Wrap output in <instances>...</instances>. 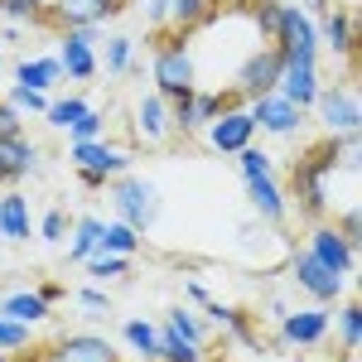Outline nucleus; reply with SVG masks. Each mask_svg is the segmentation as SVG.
Listing matches in <instances>:
<instances>
[{
  "label": "nucleus",
  "mask_w": 362,
  "mask_h": 362,
  "mask_svg": "<svg viewBox=\"0 0 362 362\" xmlns=\"http://www.w3.org/2000/svg\"><path fill=\"white\" fill-rule=\"evenodd\" d=\"M334 169H338V136H329L324 145L305 150L295 165H290V184H295V208L305 218H324L329 213V184H334Z\"/></svg>",
  "instance_id": "1"
},
{
  "label": "nucleus",
  "mask_w": 362,
  "mask_h": 362,
  "mask_svg": "<svg viewBox=\"0 0 362 362\" xmlns=\"http://www.w3.org/2000/svg\"><path fill=\"white\" fill-rule=\"evenodd\" d=\"M107 198H112V213L121 223H131L136 232H150V227L160 223V208H165V194H160V184L155 179H145V174H116L112 184H107Z\"/></svg>",
  "instance_id": "2"
},
{
  "label": "nucleus",
  "mask_w": 362,
  "mask_h": 362,
  "mask_svg": "<svg viewBox=\"0 0 362 362\" xmlns=\"http://www.w3.org/2000/svg\"><path fill=\"white\" fill-rule=\"evenodd\" d=\"M150 78H155V92L160 97H179V92H189V87H198V63H194V44L189 39H165L160 49H155V58H150Z\"/></svg>",
  "instance_id": "3"
},
{
  "label": "nucleus",
  "mask_w": 362,
  "mask_h": 362,
  "mask_svg": "<svg viewBox=\"0 0 362 362\" xmlns=\"http://www.w3.org/2000/svg\"><path fill=\"white\" fill-rule=\"evenodd\" d=\"M242 97L237 92H208V87H189V92H179V97H169V126L179 131V136H194L203 131L208 121L227 107H237Z\"/></svg>",
  "instance_id": "4"
},
{
  "label": "nucleus",
  "mask_w": 362,
  "mask_h": 362,
  "mask_svg": "<svg viewBox=\"0 0 362 362\" xmlns=\"http://www.w3.org/2000/svg\"><path fill=\"white\" fill-rule=\"evenodd\" d=\"M309 112L324 121V131L329 136H353L362 126V102H358V83L353 78H343V83H324L319 87V97H314V107Z\"/></svg>",
  "instance_id": "5"
},
{
  "label": "nucleus",
  "mask_w": 362,
  "mask_h": 362,
  "mask_svg": "<svg viewBox=\"0 0 362 362\" xmlns=\"http://www.w3.org/2000/svg\"><path fill=\"white\" fill-rule=\"evenodd\" d=\"M232 92L242 97V102H256V97H266V92H276L280 83V49L276 44H256L237 68H232Z\"/></svg>",
  "instance_id": "6"
},
{
  "label": "nucleus",
  "mask_w": 362,
  "mask_h": 362,
  "mask_svg": "<svg viewBox=\"0 0 362 362\" xmlns=\"http://www.w3.org/2000/svg\"><path fill=\"white\" fill-rule=\"evenodd\" d=\"M251 121H256V136H271V140H300L305 131V107H295L285 92H266L247 107Z\"/></svg>",
  "instance_id": "7"
},
{
  "label": "nucleus",
  "mask_w": 362,
  "mask_h": 362,
  "mask_svg": "<svg viewBox=\"0 0 362 362\" xmlns=\"http://www.w3.org/2000/svg\"><path fill=\"white\" fill-rule=\"evenodd\" d=\"M290 280L305 290L314 305H338L343 300V290H348V276H338V271H329L319 256H309L305 247L290 251Z\"/></svg>",
  "instance_id": "8"
},
{
  "label": "nucleus",
  "mask_w": 362,
  "mask_h": 362,
  "mask_svg": "<svg viewBox=\"0 0 362 362\" xmlns=\"http://www.w3.org/2000/svg\"><path fill=\"white\" fill-rule=\"evenodd\" d=\"M319 87H324V78H319V54H305V49H285L280 54V83L276 92H285L295 107H314V97H319Z\"/></svg>",
  "instance_id": "9"
},
{
  "label": "nucleus",
  "mask_w": 362,
  "mask_h": 362,
  "mask_svg": "<svg viewBox=\"0 0 362 362\" xmlns=\"http://www.w3.org/2000/svg\"><path fill=\"white\" fill-rule=\"evenodd\" d=\"M68 160H73V169L78 174H97V179H107L112 184L116 174H126L131 169V150L126 145H112L107 136H97V140H73L68 145Z\"/></svg>",
  "instance_id": "10"
},
{
  "label": "nucleus",
  "mask_w": 362,
  "mask_h": 362,
  "mask_svg": "<svg viewBox=\"0 0 362 362\" xmlns=\"http://www.w3.org/2000/svg\"><path fill=\"white\" fill-rule=\"evenodd\" d=\"M58 68L68 83H92L97 78V29H58Z\"/></svg>",
  "instance_id": "11"
},
{
  "label": "nucleus",
  "mask_w": 362,
  "mask_h": 362,
  "mask_svg": "<svg viewBox=\"0 0 362 362\" xmlns=\"http://www.w3.org/2000/svg\"><path fill=\"white\" fill-rule=\"evenodd\" d=\"M203 140H208V150H213V155H237V150L256 145V121H251V112L237 102V107L218 112L208 126H203Z\"/></svg>",
  "instance_id": "12"
},
{
  "label": "nucleus",
  "mask_w": 362,
  "mask_h": 362,
  "mask_svg": "<svg viewBox=\"0 0 362 362\" xmlns=\"http://www.w3.org/2000/svg\"><path fill=\"white\" fill-rule=\"evenodd\" d=\"M276 324H280V343H285V348H319L324 338L334 334V314H329L324 305L285 309Z\"/></svg>",
  "instance_id": "13"
},
{
  "label": "nucleus",
  "mask_w": 362,
  "mask_h": 362,
  "mask_svg": "<svg viewBox=\"0 0 362 362\" xmlns=\"http://www.w3.org/2000/svg\"><path fill=\"white\" fill-rule=\"evenodd\" d=\"M305 251H309V256H319L329 271H338V276H348V280H353V271H358V247H353L334 223H324V218L309 227Z\"/></svg>",
  "instance_id": "14"
},
{
  "label": "nucleus",
  "mask_w": 362,
  "mask_h": 362,
  "mask_svg": "<svg viewBox=\"0 0 362 362\" xmlns=\"http://www.w3.org/2000/svg\"><path fill=\"white\" fill-rule=\"evenodd\" d=\"M44 15L54 29H102V20L121 15V0H49Z\"/></svg>",
  "instance_id": "15"
},
{
  "label": "nucleus",
  "mask_w": 362,
  "mask_h": 362,
  "mask_svg": "<svg viewBox=\"0 0 362 362\" xmlns=\"http://www.w3.org/2000/svg\"><path fill=\"white\" fill-rule=\"evenodd\" d=\"M314 34H319V49H329L334 58L353 63V54H358V20H353L348 5H329L314 20Z\"/></svg>",
  "instance_id": "16"
},
{
  "label": "nucleus",
  "mask_w": 362,
  "mask_h": 362,
  "mask_svg": "<svg viewBox=\"0 0 362 362\" xmlns=\"http://www.w3.org/2000/svg\"><path fill=\"white\" fill-rule=\"evenodd\" d=\"M242 184H247V203H251V213H256L261 223L280 227L285 218H290V198H285V189H280L276 169H261V174H242Z\"/></svg>",
  "instance_id": "17"
},
{
  "label": "nucleus",
  "mask_w": 362,
  "mask_h": 362,
  "mask_svg": "<svg viewBox=\"0 0 362 362\" xmlns=\"http://www.w3.org/2000/svg\"><path fill=\"white\" fill-rule=\"evenodd\" d=\"M29 174H39V145L20 131V136H0V184H25Z\"/></svg>",
  "instance_id": "18"
},
{
  "label": "nucleus",
  "mask_w": 362,
  "mask_h": 362,
  "mask_svg": "<svg viewBox=\"0 0 362 362\" xmlns=\"http://www.w3.org/2000/svg\"><path fill=\"white\" fill-rule=\"evenodd\" d=\"M44 362H121V358L102 334H63L44 353Z\"/></svg>",
  "instance_id": "19"
},
{
  "label": "nucleus",
  "mask_w": 362,
  "mask_h": 362,
  "mask_svg": "<svg viewBox=\"0 0 362 362\" xmlns=\"http://www.w3.org/2000/svg\"><path fill=\"white\" fill-rule=\"evenodd\" d=\"M276 44L280 54L285 49H305V54H319V34H314V20H309L300 5H290V0H280V25H276Z\"/></svg>",
  "instance_id": "20"
},
{
  "label": "nucleus",
  "mask_w": 362,
  "mask_h": 362,
  "mask_svg": "<svg viewBox=\"0 0 362 362\" xmlns=\"http://www.w3.org/2000/svg\"><path fill=\"white\" fill-rule=\"evenodd\" d=\"M203 314H208V319H203L208 329H218V334L237 338V343H242V348H251V353L261 348V343H256V329H251V314H247V309H232V305H223V300H203Z\"/></svg>",
  "instance_id": "21"
},
{
  "label": "nucleus",
  "mask_w": 362,
  "mask_h": 362,
  "mask_svg": "<svg viewBox=\"0 0 362 362\" xmlns=\"http://www.w3.org/2000/svg\"><path fill=\"white\" fill-rule=\"evenodd\" d=\"M0 314H5V319H15V324H29V329H39V324L54 314V305H49L39 290H25V285H15V290H5V295H0Z\"/></svg>",
  "instance_id": "22"
},
{
  "label": "nucleus",
  "mask_w": 362,
  "mask_h": 362,
  "mask_svg": "<svg viewBox=\"0 0 362 362\" xmlns=\"http://www.w3.org/2000/svg\"><path fill=\"white\" fill-rule=\"evenodd\" d=\"M136 136L150 140V145H160V140L174 136V126H169V102L160 92H145L136 102Z\"/></svg>",
  "instance_id": "23"
},
{
  "label": "nucleus",
  "mask_w": 362,
  "mask_h": 362,
  "mask_svg": "<svg viewBox=\"0 0 362 362\" xmlns=\"http://www.w3.org/2000/svg\"><path fill=\"white\" fill-rule=\"evenodd\" d=\"M0 237L5 242H29L34 237V213H29V198L5 189L0 194Z\"/></svg>",
  "instance_id": "24"
},
{
  "label": "nucleus",
  "mask_w": 362,
  "mask_h": 362,
  "mask_svg": "<svg viewBox=\"0 0 362 362\" xmlns=\"http://www.w3.org/2000/svg\"><path fill=\"white\" fill-rule=\"evenodd\" d=\"M15 83H20V87H34V92H54V87L63 83V68H58L54 54L20 58V63H15Z\"/></svg>",
  "instance_id": "25"
},
{
  "label": "nucleus",
  "mask_w": 362,
  "mask_h": 362,
  "mask_svg": "<svg viewBox=\"0 0 362 362\" xmlns=\"http://www.w3.org/2000/svg\"><path fill=\"white\" fill-rule=\"evenodd\" d=\"M97 63H102L112 78L136 73V39H131V34H107V39H102V54H97Z\"/></svg>",
  "instance_id": "26"
},
{
  "label": "nucleus",
  "mask_w": 362,
  "mask_h": 362,
  "mask_svg": "<svg viewBox=\"0 0 362 362\" xmlns=\"http://www.w3.org/2000/svg\"><path fill=\"white\" fill-rule=\"evenodd\" d=\"M102 218H97V213H83V218H73V227H68V242H63V247H68V256H73V261H87V256H92V251H97V242H102Z\"/></svg>",
  "instance_id": "27"
},
{
  "label": "nucleus",
  "mask_w": 362,
  "mask_h": 362,
  "mask_svg": "<svg viewBox=\"0 0 362 362\" xmlns=\"http://www.w3.org/2000/svg\"><path fill=\"white\" fill-rule=\"evenodd\" d=\"M121 338H126V348H131L140 362H155V348H160V324H150V319H126V324H121Z\"/></svg>",
  "instance_id": "28"
},
{
  "label": "nucleus",
  "mask_w": 362,
  "mask_h": 362,
  "mask_svg": "<svg viewBox=\"0 0 362 362\" xmlns=\"http://www.w3.org/2000/svg\"><path fill=\"white\" fill-rule=\"evenodd\" d=\"M165 329L174 338H184V343H194V348H208V324H203L189 305H174V309H169V314H165Z\"/></svg>",
  "instance_id": "29"
},
{
  "label": "nucleus",
  "mask_w": 362,
  "mask_h": 362,
  "mask_svg": "<svg viewBox=\"0 0 362 362\" xmlns=\"http://www.w3.org/2000/svg\"><path fill=\"white\" fill-rule=\"evenodd\" d=\"M83 271L92 285H112V280H126V271H131V256H112V251H92L83 261Z\"/></svg>",
  "instance_id": "30"
},
{
  "label": "nucleus",
  "mask_w": 362,
  "mask_h": 362,
  "mask_svg": "<svg viewBox=\"0 0 362 362\" xmlns=\"http://www.w3.org/2000/svg\"><path fill=\"white\" fill-rule=\"evenodd\" d=\"M140 237H145V232H136L131 223L112 218V223L102 227V242H97V251H112V256H136V251H140Z\"/></svg>",
  "instance_id": "31"
},
{
  "label": "nucleus",
  "mask_w": 362,
  "mask_h": 362,
  "mask_svg": "<svg viewBox=\"0 0 362 362\" xmlns=\"http://www.w3.org/2000/svg\"><path fill=\"white\" fill-rule=\"evenodd\" d=\"M334 329H338V348H343V353H358L362 348V305L358 300H348V305L334 314Z\"/></svg>",
  "instance_id": "32"
},
{
  "label": "nucleus",
  "mask_w": 362,
  "mask_h": 362,
  "mask_svg": "<svg viewBox=\"0 0 362 362\" xmlns=\"http://www.w3.org/2000/svg\"><path fill=\"white\" fill-rule=\"evenodd\" d=\"M87 107H92L87 97H49V107H44V121H49L54 131H68V126H73V121H78Z\"/></svg>",
  "instance_id": "33"
},
{
  "label": "nucleus",
  "mask_w": 362,
  "mask_h": 362,
  "mask_svg": "<svg viewBox=\"0 0 362 362\" xmlns=\"http://www.w3.org/2000/svg\"><path fill=\"white\" fill-rule=\"evenodd\" d=\"M208 10H213V0H169V25L179 34H194Z\"/></svg>",
  "instance_id": "34"
},
{
  "label": "nucleus",
  "mask_w": 362,
  "mask_h": 362,
  "mask_svg": "<svg viewBox=\"0 0 362 362\" xmlns=\"http://www.w3.org/2000/svg\"><path fill=\"white\" fill-rule=\"evenodd\" d=\"M155 362H203V348L184 343V338H174L165 324H160V348H155Z\"/></svg>",
  "instance_id": "35"
},
{
  "label": "nucleus",
  "mask_w": 362,
  "mask_h": 362,
  "mask_svg": "<svg viewBox=\"0 0 362 362\" xmlns=\"http://www.w3.org/2000/svg\"><path fill=\"white\" fill-rule=\"evenodd\" d=\"M34 348V329L29 324H15V319H5L0 314V353H10V358H20Z\"/></svg>",
  "instance_id": "36"
},
{
  "label": "nucleus",
  "mask_w": 362,
  "mask_h": 362,
  "mask_svg": "<svg viewBox=\"0 0 362 362\" xmlns=\"http://www.w3.org/2000/svg\"><path fill=\"white\" fill-rule=\"evenodd\" d=\"M44 5H49V0H0V10H5L10 25H49Z\"/></svg>",
  "instance_id": "37"
},
{
  "label": "nucleus",
  "mask_w": 362,
  "mask_h": 362,
  "mask_svg": "<svg viewBox=\"0 0 362 362\" xmlns=\"http://www.w3.org/2000/svg\"><path fill=\"white\" fill-rule=\"evenodd\" d=\"M68 227H73V218H68L63 208H49V213L34 223V232H39L49 247H63V242H68Z\"/></svg>",
  "instance_id": "38"
},
{
  "label": "nucleus",
  "mask_w": 362,
  "mask_h": 362,
  "mask_svg": "<svg viewBox=\"0 0 362 362\" xmlns=\"http://www.w3.org/2000/svg\"><path fill=\"white\" fill-rule=\"evenodd\" d=\"M107 309H112V295H107L102 285H83V290H78V314H83V319L97 324V319H107Z\"/></svg>",
  "instance_id": "39"
},
{
  "label": "nucleus",
  "mask_w": 362,
  "mask_h": 362,
  "mask_svg": "<svg viewBox=\"0 0 362 362\" xmlns=\"http://www.w3.org/2000/svg\"><path fill=\"white\" fill-rule=\"evenodd\" d=\"M97 136H107V116L97 112V107H87V112L68 126V140H97Z\"/></svg>",
  "instance_id": "40"
},
{
  "label": "nucleus",
  "mask_w": 362,
  "mask_h": 362,
  "mask_svg": "<svg viewBox=\"0 0 362 362\" xmlns=\"http://www.w3.org/2000/svg\"><path fill=\"white\" fill-rule=\"evenodd\" d=\"M10 107H20L25 116H44V107H49V92H34V87H10V97H5Z\"/></svg>",
  "instance_id": "41"
},
{
  "label": "nucleus",
  "mask_w": 362,
  "mask_h": 362,
  "mask_svg": "<svg viewBox=\"0 0 362 362\" xmlns=\"http://www.w3.org/2000/svg\"><path fill=\"white\" fill-rule=\"evenodd\" d=\"M20 131H25V112L0 97V136H20Z\"/></svg>",
  "instance_id": "42"
},
{
  "label": "nucleus",
  "mask_w": 362,
  "mask_h": 362,
  "mask_svg": "<svg viewBox=\"0 0 362 362\" xmlns=\"http://www.w3.org/2000/svg\"><path fill=\"white\" fill-rule=\"evenodd\" d=\"M334 227L343 232V237H348V242H353V247H358V237H362V213H358V208H348V213H343Z\"/></svg>",
  "instance_id": "43"
},
{
  "label": "nucleus",
  "mask_w": 362,
  "mask_h": 362,
  "mask_svg": "<svg viewBox=\"0 0 362 362\" xmlns=\"http://www.w3.org/2000/svg\"><path fill=\"white\" fill-rule=\"evenodd\" d=\"M145 25H169V0H140Z\"/></svg>",
  "instance_id": "44"
},
{
  "label": "nucleus",
  "mask_w": 362,
  "mask_h": 362,
  "mask_svg": "<svg viewBox=\"0 0 362 362\" xmlns=\"http://www.w3.org/2000/svg\"><path fill=\"white\" fill-rule=\"evenodd\" d=\"M329 5H334V0H300V10H305L309 20H319V15H324Z\"/></svg>",
  "instance_id": "45"
},
{
  "label": "nucleus",
  "mask_w": 362,
  "mask_h": 362,
  "mask_svg": "<svg viewBox=\"0 0 362 362\" xmlns=\"http://www.w3.org/2000/svg\"><path fill=\"white\" fill-rule=\"evenodd\" d=\"M184 295H189V300H198V305H203V300H213V295H208V285H203V280H189V285H184Z\"/></svg>",
  "instance_id": "46"
},
{
  "label": "nucleus",
  "mask_w": 362,
  "mask_h": 362,
  "mask_svg": "<svg viewBox=\"0 0 362 362\" xmlns=\"http://www.w3.org/2000/svg\"><path fill=\"white\" fill-rule=\"evenodd\" d=\"M39 295H44L49 305H58V300H63V285H58V280H44V285H39Z\"/></svg>",
  "instance_id": "47"
},
{
  "label": "nucleus",
  "mask_w": 362,
  "mask_h": 362,
  "mask_svg": "<svg viewBox=\"0 0 362 362\" xmlns=\"http://www.w3.org/2000/svg\"><path fill=\"white\" fill-rule=\"evenodd\" d=\"M20 39H25L20 25H5V29H0V44H20Z\"/></svg>",
  "instance_id": "48"
},
{
  "label": "nucleus",
  "mask_w": 362,
  "mask_h": 362,
  "mask_svg": "<svg viewBox=\"0 0 362 362\" xmlns=\"http://www.w3.org/2000/svg\"><path fill=\"white\" fill-rule=\"evenodd\" d=\"M78 184L83 189H107V179H97V174H78Z\"/></svg>",
  "instance_id": "49"
},
{
  "label": "nucleus",
  "mask_w": 362,
  "mask_h": 362,
  "mask_svg": "<svg viewBox=\"0 0 362 362\" xmlns=\"http://www.w3.org/2000/svg\"><path fill=\"white\" fill-rule=\"evenodd\" d=\"M15 362H44V358H39V353H20Z\"/></svg>",
  "instance_id": "50"
},
{
  "label": "nucleus",
  "mask_w": 362,
  "mask_h": 362,
  "mask_svg": "<svg viewBox=\"0 0 362 362\" xmlns=\"http://www.w3.org/2000/svg\"><path fill=\"white\" fill-rule=\"evenodd\" d=\"M0 362H15V358H10V353H0Z\"/></svg>",
  "instance_id": "51"
}]
</instances>
